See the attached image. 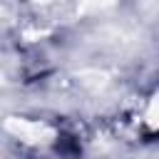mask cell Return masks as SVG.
<instances>
[{
  "label": "cell",
  "mask_w": 159,
  "mask_h": 159,
  "mask_svg": "<svg viewBox=\"0 0 159 159\" xmlns=\"http://www.w3.org/2000/svg\"><path fill=\"white\" fill-rule=\"evenodd\" d=\"M5 127H7L15 137H20V139H25V142H32V144H37V142H50V139L55 137V129H52V127H47V124H42V122H30V119H7Z\"/></svg>",
  "instance_id": "1"
},
{
  "label": "cell",
  "mask_w": 159,
  "mask_h": 159,
  "mask_svg": "<svg viewBox=\"0 0 159 159\" xmlns=\"http://www.w3.org/2000/svg\"><path fill=\"white\" fill-rule=\"evenodd\" d=\"M147 122H149L152 127H159V94L152 99V104H149V109H147Z\"/></svg>",
  "instance_id": "2"
}]
</instances>
